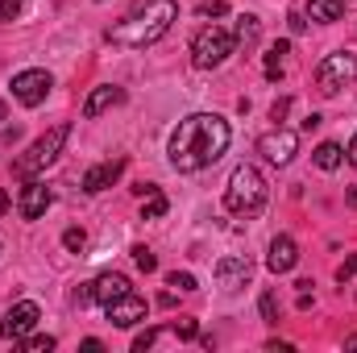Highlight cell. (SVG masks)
<instances>
[{
  "label": "cell",
  "mask_w": 357,
  "mask_h": 353,
  "mask_svg": "<svg viewBox=\"0 0 357 353\" xmlns=\"http://www.w3.org/2000/svg\"><path fill=\"white\" fill-rule=\"evenodd\" d=\"M229 121L216 112H195L187 121H178L175 137H171V167L183 175H195L204 167H212L225 150H229Z\"/></svg>",
  "instance_id": "1"
},
{
  "label": "cell",
  "mask_w": 357,
  "mask_h": 353,
  "mask_svg": "<svg viewBox=\"0 0 357 353\" xmlns=\"http://www.w3.org/2000/svg\"><path fill=\"white\" fill-rule=\"evenodd\" d=\"M175 17H178L175 0H142L125 21H116L108 29V42L121 46V50H146L158 38H167V29L175 25Z\"/></svg>",
  "instance_id": "2"
},
{
  "label": "cell",
  "mask_w": 357,
  "mask_h": 353,
  "mask_svg": "<svg viewBox=\"0 0 357 353\" xmlns=\"http://www.w3.org/2000/svg\"><path fill=\"white\" fill-rule=\"evenodd\" d=\"M266 200H270V187H266V179H262L258 167H237V171L229 175V187H225V208H229L233 216L254 220V216H262Z\"/></svg>",
  "instance_id": "3"
},
{
  "label": "cell",
  "mask_w": 357,
  "mask_h": 353,
  "mask_svg": "<svg viewBox=\"0 0 357 353\" xmlns=\"http://www.w3.org/2000/svg\"><path fill=\"white\" fill-rule=\"evenodd\" d=\"M67 137H71V125H54V129H46L17 163H13V171L21 179H33V175H42L59 154H63V146H67Z\"/></svg>",
  "instance_id": "4"
},
{
  "label": "cell",
  "mask_w": 357,
  "mask_h": 353,
  "mask_svg": "<svg viewBox=\"0 0 357 353\" xmlns=\"http://www.w3.org/2000/svg\"><path fill=\"white\" fill-rule=\"evenodd\" d=\"M233 50H237V38H233L229 29H220V25H208V29H199L195 42H191V63H195L199 71H212V67H220Z\"/></svg>",
  "instance_id": "5"
},
{
  "label": "cell",
  "mask_w": 357,
  "mask_h": 353,
  "mask_svg": "<svg viewBox=\"0 0 357 353\" xmlns=\"http://www.w3.org/2000/svg\"><path fill=\"white\" fill-rule=\"evenodd\" d=\"M357 80V54L354 50H337L316 67V91L320 96H337L341 88H349Z\"/></svg>",
  "instance_id": "6"
},
{
  "label": "cell",
  "mask_w": 357,
  "mask_h": 353,
  "mask_svg": "<svg viewBox=\"0 0 357 353\" xmlns=\"http://www.w3.org/2000/svg\"><path fill=\"white\" fill-rule=\"evenodd\" d=\"M50 88H54V80H50V71H42V67L13 75V100L25 104V108H38V104L50 96Z\"/></svg>",
  "instance_id": "7"
},
{
  "label": "cell",
  "mask_w": 357,
  "mask_h": 353,
  "mask_svg": "<svg viewBox=\"0 0 357 353\" xmlns=\"http://www.w3.org/2000/svg\"><path fill=\"white\" fill-rule=\"evenodd\" d=\"M38 303L33 299H25V303H13L8 312H4V320H0V337L4 341H25L29 333H33V324H38Z\"/></svg>",
  "instance_id": "8"
},
{
  "label": "cell",
  "mask_w": 357,
  "mask_h": 353,
  "mask_svg": "<svg viewBox=\"0 0 357 353\" xmlns=\"http://www.w3.org/2000/svg\"><path fill=\"white\" fill-rule=\"evenodd\" d=\"M258 150L266 154V163H274V167H287V163L295 158V150H299V137H295L291 129H270L266 137L258 142Z\"/></svg>",
  "instance_id": "9"
},
{
  "label": "cell",
  "mask_w": 357,
  "mask_h": 353,
  "mask_svg": "<svg viewBox=\"0 0 357 353\" xmlns=\"http://www.w3.org/2000/svg\"><path fill=\"white\" fill-rule=\"evenodd\" d=\"M250 278H254V262H250L245 254H233V258H220V262H216V283H220V291H241Z\"/></svg>",
  "instance_id": "10"
},
{
  "label": "cell",
  "mask_w": 357,
  "mask_h": 353,
  "mask_svg": "<svg viewBox=\"0 0 357 353\" xmlns=\"http://www.w3.org/2000/svg\"><path fill=\"white\" fill-rule=\"evenodd\" d=\"M54 204V195H50V187L46 183H38V179H29L25 187H21V195H17V212L25 216V220H38V216H46V208Z\"/></svg>",
  "instance_id": "11"
},
{
  "label": "cell",
  "mask_w": 357,
  "mask_h": 353,
  "mask_svg": "<svg viewBox=\"0 0 357 353\" xmlns=\"http://www.w3.org/2000/svg\"><path fill=\"white\" fill-rule=\"evenodd\" d=\"M108 320L116 324V329H133L137 320H146V299L137 295V291H129V295H121V299H112L108 308Z\"/></svg>",
  "instance_id": "12"
},
{
  "label": "cell",
  "mask_w": 357,
  "mask_h": 353,
  "mask_svg": "<svg viewBox=\"0 0 357 353\" xmlns=\"http://www.w3.org/2000/svg\"><path fill=\"white\" fill-rule=\"evenodd\" d=\"M125 175V158H108V163H96L88 175H84V191L96 195V191H104V187H112L116 179Z\"/></svg>",
  "instance_id": "13"
},
{
  "label": "cell",
  "mask_w": 357,
  "mask_h": 353,
  "mask_svg": "<svg viewBox=\"0 0 357 353\" xmlns=\"http://www.w3.org/2000/svg\"><path fill=\"white\" fill-rule=\"evenodd\" d=\"M295 262H299V246L287 237V233H278L274 241H270V254H266V266L274 270V274H287V270H295Z\"/></svg>",
  "instance_id": "14"
},
{
  "label": "cell",
  "mask_w": 357,
  "mask_h": 353,
  "mask_svg": "<svg viewBox=\"0 0 357 353\" xmlns=\"http://www.w3.org/2000/svg\"><path fill=\"white\" fill-rule=\"evenodd\" d=\"M129 291H133V283H129L125 274H116V270H112V274H100V278L91 283V295H96L100 308H108L112 299H121V295H129Z\"/></svg>",
  "instance_id": "15"
},
{
  "label": "cell",
  "mask_w": 357,
  "mask_h": 353,
  "mask_svg": "<svg viewBox=\"0 0 357 353\" xmlns=\"http://www.w3.org/2000/svg\"><path fill=\"white\" fill-rule=\"evenodd\" d=\"M121 100H125V91L112 88V84H104V88H96L88 100H84V117H88V121H96L104 108H112V104H121Z\"/></svg>",
  "instance_id": "16"
},
{
  "label": "cell",
  "mask_w": 357,
  "mask_h": 353,
  "mask_svg": "<svg viewBox=\"0 0 357 353\" xmlns=\"http://www.w3.org/2000/svg\"><path fill=\"white\" fill-rule=\"evenodd\" d=\"M307 13H312V21H341L345 17V0H312Z\"/></svg>",
  "instance_id": "17"
},
{
  "label": "cell",
  "mask_w": 357,
  "mask_h": 353,
  "mask_svg": "<svg viewBox=\"0 0 357 353\" xmlns=\"http://www.w3.org/2000/svg\"><path fill=\"white\" fill-rule=\"evenodd\" d=\"M312 158H316V167H320V171H337L345 154H341V146H337V142H320Z\"/></svg>",
  "instance_id": "18"
},
{
  "label": "cell",
  "mask_w": 357,
  "mask_h": 353,
  "mask_svg": "<svg viewBox=\"0 0 357 353\" xmlns=\"http://www.w3.org/2000/svg\"><path fill=\"white\" fill-rule=\"evenodd\" d=\"M167 195L154 187V191H146V204H142V220H158V216H167Z\"/></svg>",
  "instance_id": "19"
},
{
  "label": "cell",
  "mask_w": 357,
  "mask_h": 353,
  "mask_svg": "<svg viewBox=\"0 0 357 353\" xmlns=\"http://www.w3.org/2000/svg\"><path fill=\"white\" fill-rule=\"evenodd\" d=\"M287 50H291L287 42H274V46H270V54H266V80H278V75H282V67H287Z\"/></svg>",
  "instance_id": "20"
},
{
  "label": "cell",
  "mask_w": 357,
  "mask_h": 353,
  "mask_svg": "<svg viewBox=\"0 0 357 353\" xmlns=\"http://www.w3.org/2000/svg\"><path fill=\"white\" fill-rule=\"evenodd\" d=\"M167 287H171V291H195V274H187V270H171V274H167Z\"/></svg>",
  "instance_id": "21"
},
{
  "label": "cell",
  "mask_w": 357,
  "mask_h": 353,
  "mask_svg": "<svg viewBox=\"0 0 357 353\" xmlns=\"http://www.w3.org/2000/svg\"><path fill=\"white\" fill-rule=\"evenodd\" d=\"M233 38H237V42H245V46H250V42H254V38H258V17H241V25H237V33H233Z\"/></svg>",
  "instance_id": "22"
},
{
  "label": "cell",
  "mask_w": 357,
  "mask_h": 353,
  "mask_svg": "<svg viewBox=\"0 0 357 353\" xmlns=\"http://www.w3.org/2000/svg\"><path fill=\"white\" fill-rule=\"evenodd\" d=\"M258 308H262V320H266V324H278V295H274V291L262 295V303H258Z\"/></svg>",
  "instance_id": "23"
},
{
  "label": "cell",
  "mask_w": 357,
  "mask_h": 353,
  "mask_svg": "<svg viewBox=\"0 0 357 353\" xmlns=\"http://www.w3.org/2000/svg\"><path fill=\"white\" fill-rule=\"evenodd\" d=\"M133 262H137V270H146V274H150V270H158V258H154L146 246H133Z\"/></svg>",
  "instance_id": "24"
},
{
  "label": "cell",
  "mask_w": 357,
  "mask_h": 353,
  "mask_svg": "<svg viewBox=\"0 0 357 353\" xmlns=\"http://www.w3.org/2000/svg\"><path fill=\"white\" fill-rule=\"evenodd\" d=\"M63 246H67L71 254H79V250L88 246V237H84V229H67V233H63Z\"/></svg>",
  "instance_id": "25"
},
{
  "label": "cell",
  "mask_w": 357,
  "mask_h": 353,
  "mask_svg": "<svg viewBox=\"0 0 357 353\" xmlns=\"http://www.w3.org/2000/svg\"><path fill=\"white\" fill-rule=\"evenodd\" d=\"M54 337H25V353H50Z\"/></svg>",
  "instance_id": "26"
},
{
  "label": "cell",
  "mask_w": 357,
  "mask_h": 353,
  "mask_svg": "<svg viewBox=\"0 0 357 353\" xmlns=\"http://www.w3.org/2000/svg\"><path fill=\"white\" fill-rule=\"evenodd\" d=\"M220 13H229L225 0H208V4H199V17H220Z\"/></svg>",
  "instance_id": "27"
},
{
  "label": "cell",
  "mask_w": 357,
  "mask_h": 353,
  "mask_svg": "<svg viewBox=\"0 0 357 353\" xmlns=\"http://www.w3.org/2000/svg\"><path fill=\"white\" fill-rule=\"evenodd\" d=\"M17 13H21V0H0V25H4V21H13Z\"/></svg>",
  "instance_id": "28"
},
{
  "label": "cell",
  "mask_w": 357,
  "mask_h": 353,
  "mask_svg": "<svg viewBox=\"0 0 357 353\" xmlns=\"http://www.w3.org/2000/svg\"><path fill=\"white\" fill-rule=\"evenodd\" d=\"M354 274H357V254H354V258H345V262L337 266V278H341V283H349Z\"/></svg>",
  "instance_id": "29"
},
{
  "label": "cell",
  "mask_w": 357,
  "mask_h": 353,
  "mask_svg": "<svg viewBox=\"0 0 357 353\" xmlns=\"http://www.w3.org/2000/svg\"><path fill=\"white\" fill-rule=\"evenodd\" d=\"M175 333L183 337V341H191V337H195V320H191V316H183V320H175Z\"/></svg>",
  "instance_id": "30"
},
{
  "label": "cell",
  "mask_w": 357,
  "mask_h": 353,
  "mask_svg": "<svg viewBox=\"0 0 357 353\" xmlns=\"http://www.w3.org/2000/svg\"><path fill=\"white\" fill-rule=\"evenodd\" d=\"M154 337H158V333H154V329H146V333H142V337L133 341V350H137V353H146L150 345H154Z\"/></svg>",
  "instance_id": "31"
},
{
  "label": "cell",
  "mask_w": 357,
  "mask_h": 353,
  "mask_svg": "<svg viewBox=\"0 0 357 353\" xmlns=\"http://www.w3.org/2000/svg\"><path fill=\"white\" fill-rule=\"evenodd\" d=\"M287 108H291V100H274V108H270V117H274V121H282V117H287Z\"/></svg>",
  "instance_id": "32"
},
{
  "label": "cell",
  "mask_w": 357,
  "mask_h": 353,
  "mask_svg": "<svg viewBox=\"0 0 357 353\" xmlns=\"http://www.w3.org/2000/svg\"><path fill=\"white\" fill-rule=\"evenodd\" d=\"M303 29H307V21L299 13H291V33H303Z\"/></svg>",
  "instance_id": "33"
},
{
  "label": "cell",
  "mask_w": 357,
  "mask_h": 353,
  "mask_svg": "<svg viewBox=\"0 0 357 353\" xmlns=\"http://www.w3.org/2000/svg\"><path fill=\"white\" fill-rule=\"evenodd\" d=\"M349 167H357V133H354V142H349Z\"/></svg>",
  "instance_id": "34"
},
{
  "label": "cell",
  "mask_w": 357,
  "mask_h": 353,
  "mask_svg": "<svg viewBox=\"0 0 357 353\" xmlns=\"http://www.w3.org/2000/svg\"><path fill=\"white\" fill-rule=\"evenodd\" d=\"M4 112H8V108H4V104H0V121H4Z\"/></svg>",
  "instance_id": "35"
}]
</instances>
